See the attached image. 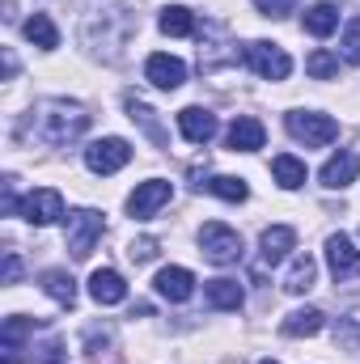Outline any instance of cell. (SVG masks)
Instances as JSON below:
<instances>
[{
	"label": "cell",
	"instance_id": "obj_13",
	"mask_svg": "<svg viewBox=\"0 0 360 364\" xmlns=\"http://www.w3.org/2000/svg\"><path fill=\"white\" fill-rule=\"evenodd\" d=\"M229 149L233 153H255V149H263V140H268V132H263V123L259 119H250V114H242V119H233V127H229Z\"/></svg>",
	"mask_w": 360,
	"mask_h": 364
},
{
	"label": "cell",
	"instance_id": "obj_18",
	"mask_svg": "<svg viewBox=\"0 0 360 364\" xmlns=\"http://www.w3.org/2000/svg\"><path fill=\"white\" fill-rule=\"evenodd\" d=\"M301 26H305L314 38H327V34H335V26H339V9H335L331 0H322V4H314V9H305Z\"/></svg>",
	"mask_w": 360,
	"mask_h": 364
},
{
	"label": "cell",
	"instance_id": "obj_10",
	"mask_svg": "<svg viewBox=\"0 0 360 364\" xmlns=\"http://www.w3.org/2000/svg\"><path fill=\"white\" fill-rule=\"evenodd\" d=\"M144 77H149L157 90H179L182 81H186V64H182L179 55H166V51H157V55H149V64H144Z\"/></svg>",
	"mask_w": 360,
	"mask_h": 364
},
{
	"label": "cell",
	"instance_id": "obj_2",
	"mask_svg": "<svg viewBox=\"0 0 360 364\" xmlns=\"http://www.w3.org/2000/svg\"><path fill=\"white\" fill-rule=\"evenodd\" d=\"M284 127H288V136L301 140L305 149H322V144H331V140L339 136V123H335L331 114H318V110H292V114L284 119Z\"/></svg>",
	"mask_w": 360,
	"mask_h": 364
},
{
	"label": "cell",
	"instance_id": "obj_30",
	"mask_svg": "<svg viewBox=\"0 0 360 364\" xmlns=\"http://www.w3.org/2000/svg\"><path fill=\"white\" fill-rule=\"evenodd\" d=\"M259 4V13H268V17H288L292 9H297V0H255Z\"/></svg>",
	"mask_w": 360,
	"mask_h": 364
},
{
	"label": "cell",
	"instance_id": "obj_14",
	"mask_svg": "<svg viewBox=\"0 0 360 364\" xmlns=\"http://www.w3.org/2000/svg\"><path fill=\"white\" fill-rule=\"evenodd\" d=\"M360 174V157L356 153H335L327 166H322V186H331V191H344V186H352Z\"/></svg>",
	"mask_w": 360,
	"mask_h": 364
},
{
	"label": "cell",
	"instance_id": "obj_26",
	"mask_svg": "<svg viewBox=\"0 0 360 364\" xmlns=\"http://www.w3.org/2000/svg\"><path fill=\"white\" fill-rule=\"evenodd\" d=\"M203 191H212L216 199H225V203H242L250 191H246V182L242 178H229V174H216V178H208V182H199Z\"/></svg>",
	"mask_w": 360,
	"mask_h": 364
},
{
	"label": "cell",
	"instance_id": "obj_5",
	"mask_svg": "<svg viewBox=\"0 0 360 364\" xmlns=\"http://www.w3.org/2000/svg\"><path fill=\"white\" fill-rule=\"evenodd\" d=\"M132 161V144L123 136H106V140H93L85 149V166L93 174H119L123 166Z\"/></svg>",
	"mask_w": 360,
	"mask_h": 364
},
{
	"label": "cell",
	"instance_id": "obj_7",
	"mask_svg": "<svg viewBox=\"0 0 360 364\" xmlns=\"http://www.w3.org/2000/svg\"><path fill=\"white\" fill-rule=\"evenodd\" d=\"M17 216L30 220V225H55V220L64 216V195L51 191V186H38V191H30V195L21 199Z\"/></svg>",
	"mask_w": 360,
	"mask_h": 364
},
{
	"label": "cell",
	"instance_id": "obj_32",
	"mask_svg": "<svg viewBox=\"0 0 360 364\" xmlns=\"http://www.w3.org/2000/svg\"><path fill=\"white\" fill-rule=\"evenodd\" d=\"M17 275H21V259L4 255V284H17Z\"/></svg>",
	"mask_w": 360,
	"mask_h": 364
},
{
	"label": "cell",
	"instance_id": "obj_31",
	"mask_svg": "<svg viewBox=\"0 0 360 364\" xmlns=\"http://www.w3.org/2000/svg\"><path fill=\"white\" fill-rule=\"evenodd\" d=\"M127 255H132L136 263H149V259L157 255V242H153V237H140V242H132V250H127Z\"/></svg>",
	"mask_w": 360,
	"mask_h": 364
},
{
	"label": "cell",
	"instance_id": "obj_29",
	"mask_svg": "<svg viewBox=\"0 0 360 364\" xmlns=\"http://www.w3.org/2000/svg\"><path fill=\"white\" fill-rule=\"evenodd\" d=\"M339 47H344V60H348V64H360V17H356V21H348V30H344V43H339Z\"/></svg>",
	"mask_w": 360,
	"mask_h": 364
},
{
	"label": "cell",
	"instance_id": "obj_22",
	"mask_svg": "<svg viewBox=\"0 0 360 364\" xmlns=\"http://www.w3.org/2000/svg\"><path fill=\"white\" fill-rule=\"evenodd\" d=\"M43 292H47L51 301H60L64 309H73V301H77V279L68 272H43Z\"/></svg>",
	"mask_w": 360,
	"mask_h": 364
},
{
	"label": "cell",
	"instance_id": "obj_33",
	"mask_svg": "<svg viewBox=\"0 0 360 364\" xmlns=\"http://www.w3.org/2000/svg\"><path fill=\"white\" fill-rule=\"evenodd\" d=\"M259 364H275V360H259Z\"/></svg>",
	"mask_w": 360,
	"mask_h": 364
},
{
	"label": "cell",
	"instance_id": "obj_21",
	"mask_svg": "<svg viewBox=\"0 0 360 364\" xmlns=\"http://www.w3.org/2000/svg\"><path fill=\"white\" fill-rule=\"evenodd\" d=\"M34 331L30 318H4V331H0V343H4V364H17V352H21V339Z\"/></svg>",
	"mask_w": 360,
	"mask_h": 364
},
{
	"label": "cell",
	"instance_id": "obj_9",
	"mask_svg": "<svg viewBox=\"0 0 360 364\" xmlns=\"http://www.w3.org/2000/svg\"><path fill=\"white\" fill-rule=\"evenodd\" d=\"M327 267H331V275H335L339 284L360 275V250L352 246L348 233H331V237H327Z\"/></svg>",
	"mask_w": 360,
	"mask_h": 364
},
{
	"label": "cell",
	"instance_id": "obj_24",
	"mask_svg": "<svg viewBox=\"0 0 360 364\" xmlns=\"http://www.w3.org/2000/svg\"><path fill=\"white\" fill-rule=\"evenodd\" d=\"M208 305L212 309H238L242 305V284L238 279H208Z\"/></svg>",
	"mask_w": 360,
	"mask_h": 364
},
{
	"label": "cell",
	"instance_id": "obj_15",
	"mask_svg": "<svg viewBox=\"0 0 360 364\" xmlns=\"http://www.w3.org/2000/svg\"><path fill=\"white\" fill-rule=\"evenodd\" d=\"M292 246H297V233L288 225H271V229H263V237H259V255H263V263H271V267L284 263Z\"/></svg>",
	"mask_w": 360,
	"mask_h": 364
},
{
	"label": "cell",
	"instance_id": "obj_6",
	"mask_svg": "<svg viewBox=\"0 0 360 364\" xmlns=\"http://www.w3.org/2000/svg\"><path fill=\"white\" fill-rule=\"evenodd\" d=\"M242 60H246L263 81H284V77L292 73L288 51H284V47H275V43H250V47L242 51Z\"/></svg>",
	"mask_w": 360,
	"mask_h": 364
},
{
	"label": "cell",
	"instance_id": "obj_28",
	"mask_svg": "<svg viewBox=\"0 0 360 364\" xmlns=\"http://www.w3.org/2000/svg\"><path fill=\"white\" fill-rule=\"evenodd\" d=\"M127 110H132V119H140V123H144V132H149V136H153L157 144H166V136H162V127L153 123V110H149L144 102H136V97H127Z\"/></svg>",
	"mask_w": 360,
	"mask_h": 364
},
{
	"label": "cell",
	"instance_id": "obj_11",
	"mask_svg": "<svg viewBox=\"0 0 360 364\" xmlns=\"http://www.w3.org/2000/svg\"><path fill=\"white\" fill-rule=\"evenodd\" d=\"M179 132L191 144H208L216 136V114L203 106H186V110H179Z\"/></svg>",
	"mask_w": 360,
	"mask_h": 364
},
{
	"label": "cell",
	"instance_id": "obj_12",
	"mask_svg": "<svg viewBox=\"0 0 360 364\" xmlns=\"http://www.w3.org/2000/svg\"><path fill=\"white\" fill-rule=\"evenodd\" d=\"M90 296L97 305H119V301H127V284H123V275L110 272V267H97L90 275Z\"/></svg>",
	"mask_w": 360,
	"mask_h": 364
},
{
	"label": "cell",
	"instance_id": "obj_23",
	"mask_svg": "<svg viewBox=\"0 0 360 364\" xmlns=\"http://www.w3.org/2000/svg\"><path fill=\"white\" fill-rule=\"evenodd\" d=\"M314 275H318L314 255H297L292 267H288V275H284V288H288V292H309V288H314Z\"/></svg>",
	"mask_w": 360,
	"mask_h": 364
},
{
	"label": "cell",
	"instance_id": "obj_3",
	"mask_svg": "<svg viewBox=\"0 0 360 364\" xmlns=\"http://www.w3.org/2000/svg\"><path fill=\"white\" fill-rule=\"evenodd\" d=\"M199 250H203V259L208 263H216V267H229V263H238L242 259V237L229 229V225H203L199 229Z\"/></svg>",
	"mask_w": 360,
	"mask_h": 364
},
{
	"label": "cell",
	"instance_id": "obj_19",
	"mask_svg": "<svg viewBox=\"0 0 360 364\" xmlns=\"http://www.w3.org/2000/svg\"><path fill=\"white\" fill-rule=\"evenodd\" d=\"M21 30H26V38H30L34 47H43V51H55V47H60V30H55V21H51L47 13H34Z\"/></svg>",
	"mask_w": 360,
	"mask_h": 364
},
{
	"label": "cell",
	"instance_id": "obj_27",
	"mask_svg": "<svg viewBox=\"0 0 360 364\" xmlns=\"http://www.w3.org/2000/svg\"><path fill=\"white\" fill-rule=\"evenodd\" d=\"M305 73H309V77H318V81H331V77L339 73V60H335L331 51H314V55L305 60Z\"/></svg>",
	"mask_w": 360,
	"mask_h": 364
},
{
	"label": "cell",
	"instance_id": "obj_4",
	"mask_svg": "<svg viewBox=\"0 0 360 364\" xmlns=\"http://www.w3.org/2000/svg\"><path fill=\"white\" fill-rule=\"evenodd\" d=\"M97 237H102V216L93 208L68 212V250H73V259H90Z\"/></svg>",
	"mask_w": 360,
	"mask_h": 364
},
{
	"label": "cell",
	"instance_id": "obj_25",
	"mask_svg": "<svg viewBox=\"0 0 360 364\" xmlns=\"http://www.w3.org/2000/svg\"><path fill=\"white\" fill-rule=\"evenodd\" d=\"M162 34H170V38H186V34H195V17H191V9H182V4H170V9H162Z\"/></svg>",
	"mask_w": 360,
	"mask_h": 364
},
{
	"label": "cell",
	"instance_id": "obj_17",
	"mask_svg": "<svg viewBox=\"0 0 360 364\" xmlns=\"http://www.w3.org/2000/svg\"><path fill=\"white\" fill-rule=\"evenodd\" d=\"M322 322H327V318H322V309H309V305H305V309H292V314L280 322V331H284L288 339H305V335H318V331H322Z\"/></svg>",
	"mask_w": 360,
	"mask_h": 364
},
{
	"label": "cell",
	"instance_id": "obj_16",
	"mask_svg": "<svg viewBox=\"0 0 360 364\" xmlns=\"http://www.w3.org/2000/svg\"><path fill=\"white\" fill-rule=\"evenodd\" d=\"M157 292L166 301H186L195 292V275L186 272V267H162L157 272Z\"/></svg>",
	"mask_w": 360,
	"mask_h": 364
},
{
	"label": "cell",
	"instance_id": "obj_20",
	"mask_svg": "<svg viewBox=\"0 0 360 364\" xmlns=\"http://www.w3.org/2000/svg\"><path fill=\"white\" fill-rule=\"evenodd\" d=\"M271 174L284 191H297V186H305V161H297L292 153H280V157H271Z\"/></svg>",
	"mask_w": 360,
	"mask_h": 364
},
{
	"label": "cell",
	"instance_id": "obj_8",
	"mask_svg": "<svg viewBox=\"0 0 360 364\" xmlns=\"http://www.w3.org/2000/svg\"><path fill=\"white\" fill-rule=\"evenodd\" d=\"M170 195H174V186H170V182L149 178V182H140V186L127 195V212H132L136 220H149L153 212H162V208L170 203Z\"/></svg>",
	"mask_w": 360,
	"mask_h": 364
},
{
	"label": "cell",
	"instance_id": "obj_1",
	"mask_svg": "<svg viewBox=\"0 0 360 364\" xmlns=\"http://www.w3.org/2000/svg\"><path fill=\"white\" fill-rule=\"evenodd\" d=\"M85 132H90V114L81 102L55 97V102H43L38 110H30V136L47 149H64V144L81 140Z\"/></svg>",
	"mask_w": 360,
	"mask_h": 364
}]
</instances>
